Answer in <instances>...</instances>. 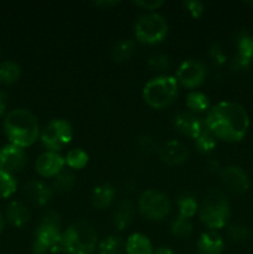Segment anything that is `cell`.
Masks as SVG:
<instances>
[{
	"label": "cell",
	"mask_w": 253,
	"mask_h": 254,
	"mask_svg": "<svg viewBox=\"0 0 253 254\" xmlns=\"http://www.w3.org/2000/svg\"><path fill=\"white\" fill-rule=\"evenodd\" d=\"M207 68L198 60H185L176 71V81L188 89H195L205 82Z\"/></svg>",
	"instance_id": "10"
},
{
	"label": "cell",
	"mask_w": 253,
	"mask_h": 254,
	"mask_svg": "<svg viewBox=\"0 0 253 254\" xmlns=\"http://www.w3.org/2000/svg\"><path fill=\"white\" fill-rule=\"evenodd\" d=\"M22 195L34 206H46L54 196V190L41 180H30L22 188Z\"/></svg>",
	"instance_id": "15"
},
{
	"label": "cell",
	"mask_w": 253,
	"mask_h": 254,
	"mask_svg": "<svg viewBox=\"0 0 253 254\" xmlns=\"http://www.w3.org/2000/svg\"><path fill=\"white\" fill-rule=\"evenodd\" d=\"M135 42L130 39L119 40L112 49V59L117 64L129 61L135 54Z\"/></svg>",
	"instance_id": "23"
},
{
	"label": "cell",
	"mask_w": 253,
	"mask_h": 254,
	"mask_svg": "<svg viewBox=\"0 0 253 254\" xmlns=\"http://www.w3.org/2000/svg\"><path fill=\"white\" fill-rule=\"evenodd\" d=\"M119 1H112V0H99V1H96L94 2V5H96L97 7H99V9L102 10H108L111 9V7L116 6V5H118Z\"/></svg>",
	"instance_id": "39"
},
{
	"label": "cell",
	"mask_w": 253,
	"mask_h": 254,
	"mask_svg": "<svg viewBox=\"0 0 253 254\" xmlns=\"http://www.w3.org/2000/svg\"><path fill=\"white\" fill-rule=\"evenodd\" d=\"M61 237L60 230V216L55 211H49L42 217L41 223L35 231L34 242H32V253L46 254L61 253Z\"/></svg>",
	"instance_id": "6"
},
{
	"label": "cell",
	"mask_w": 253,
	"mask_h": 254,
	"mask_svg": "<svg viewBox=\"0 0 253 254\" xmlns=\"http://www.w3.org/2000/svg\"><path fill=\"white\" fill-rule=\"evenodd\" d=\"M20 76H21V68L17 62L6 60L0 64V83L12 84L19 81Z\"/></svg>",
	"instance_id": "25"
},
{
	"label": "cell",
	"mask_w": 253,
	"mask_h": 254,
	"mask_svg": "<svg viewBox=\"0 0 253 254\" xmlns=\"http://www.w3.org/2000/svg\"><path fill=\"white\" fill-rule=\"evenodd\" d=\"M7 107V94L2 89H0V117L5 113Z\"/></svg>",
	"instance_id": "40"
},
{
	"label": "cell",
	"mask_w": 253,
	"mask_h": 254,
	"mask_svg": "<svg viewBox=\"0 0 253 254\" xmlns=\"http://www.w3.org/2000/svg\"><path fill=\"white\" fill-rule=\"evenodd\" d=\"M17 181L12 174L0 170V198H9L16 192Z\"/></svg>",
	"instance_id": "30"
},
{
	"label": "cell",
	"mask_w": 253,
	"mask_h": 254,
	"mask_svg": "<svg viewBox=\"0 0 253 254\" xmlns=\"http://www.w3.org/2000/svg\"><path fill=\"white\" fill-rule=\"evenodd\" d=\"M170 230L175 237L188 238L192 233V222H191L190 218L178 215L171 221Z\"/></svg>",
	"instance_id": "28"
},
{
	"label": "cell",
	"mask_w": 253,
	"mask_h": 254,
	"mask_svg": "<svg viewBox=\"0 0 253 254\" xmlns=\"http://www.w3.org/2000/svg\"><path fill=\"white\" fill-rule=\"evenodd\" d=\"M76 183H77L76 175H74L72 171L62 170L59 175L54 178L52 186H54L55 191H57V192L60 193H64V192H69V191L76 186Z\"/></svg>",
	"instance_id": "26"
},
{
	"label": "cell",
	"mask_w": 253,
	"mask_h": 254,
	"mask_svg": "<svg viewBox=\"0 0 253 254\" xmlns=\"http://www.w3.org/2000/svg\"><path fill=\"white\" fill-rule=\"evenodd\" d=\"M98 246V233L87 221H77L62 232L61 253L92 254Z\"/></svg>",
	"instance_id": "3"
},
{
	"label": "cell",
	"mask_w": 253,
	"mask_h": 254,
	"mask_svg": "<svg viewBox=\"0 0 253 254\" xmlns=\"http://www.w3.org/2000/svg\"><path fill=\"white\" fill-rule=\"evenodd\" d=\"M216 138L205 128V130L195 139V146L200 153H212L216 148Z\"/></svg>",
	"instance_id": "32"
},
{
	"label": "cell",
	"mask_w": 253,
	"mask_h": 254,
	"mask_svg": "<svg viewBox=\"0 0 253 254\" xmlns=\"http://www.w3.org/2000/svg\"><path fill=\"white\" fill-rule=\"evenodd\" d=\"M183 6L195 19H198L203 14V11H205V5H203V2L197 1V0H188V1H184Z\"/></svg>",
	"instance_id": "35"
},
{
	"label": "cell",
	"mask_w": 253,
	"mask_h": 254,
	"mask_svg": "<svg viewBox=\"0 0 253 254\" xmlns=\"http://www.w3.org/2000/svg\"><path fill=\"white\" fill-rule=\"evenodd\" d=\"M126 254H153V245L143 233L135 232L128 237L126 242Z\"/></svg>",
	"instance_id": "22"
},
{
	"label": "cell",
	"mask_w": 253,
	"mask_h": 254,
	"mask_svg": "<svg viewBox=\"0 0 253 254\" xmlns=\"http://www.w3.org/2000/svg\"><path fill=\"white\" fill-rule=\"evenodd\" d=\"M138 145L140 148V150H143L144 153H154V151H158L159 149L156 141L149 135L139 136Z\"/></svg>",
	"instance_id": "36"
},
{
	"label": "cell",
	"mask_w": 253,
	"mask_h": 254,
	"mask_svg": "<svg viewBox=\"0 0 253 254\" xmlns=\"http://www.w3.org/2000/svg\"><path fill=\"white\" fill-rule=\"evenodd\" d=\"M73 138V128L66 119H52L41 129L40 140L47 151L59 153L71 143Z\"/></svg>",
	"instance_id": "8"
},
{
	"label": "cell",
	"mask_w": 253,
	"mask_h": 254,
	"mask_svg": "<svg viewBox=\"0 0 253 254\" xmlns=\"http://www.w3.org/2000/svg\"><path fill=\"white\" fill-rule=\"evenodd\" d=\"M179 83L170 74H160L151 78L143 88V99L150 108L165 109L175 102Z\"/></svg>",
	"instance_id": "5"
},
{
	"label": "cell",
	"mask_w": 253,
	"mask_h": 254,
	"mask_svg": "<svg viewBox=\"0 0 253 254\" xmlns=\"http://www.w3.org/2000/svg\"><path fill=\"white\" fill-rule=\"evenodd\" d=\"M123 243L118 236H107L97 246L98 254H121Z\"/></svg>",
	"instance_id": "29"
},
{
	"label": "cell",
	"mask_w": 253,
	"mask_h": 254,
	"mask_svg": "<svg viewBox=\"0 0 253 254\" xmlns=\"http://www.w3.org/2000/svg\"><path fill=\"white\" fill-rule=\"evenodd\" d=\"M64 165H66L64 156H62L61 154L55 151H45L36 159L35 170L41 178L54 179L63 170Z\"/></svg>",
	"instance_id": "14"
},
{
	"label": "cell",
	"mask_w": 253,
	"mask_h": 254,
	"mask_svg": "<svg viewBox=\"0 0 253 254\" xmlns=\"http://www.w3.org/2000/svg\"><path fill=\"white\" fill-rule=\"evenodd\" d=\"M116 197V189L108 183H103L97 185L93 189L91 195L92 206L97 210H104L109 207Z\"/></svg>",
	"instance_id": "20"
},
{
	"label": "cell",
	"mask_w": 253,
	"mask_h": 254,
	"mask_svg": "<svg viewBox=\"0 0 253 254\" xmlns=\"http://www.w3.org/2000/svg\"><path fill=\"white\" fill-rule=\"evenodd\" d=\"M174 128L183 135L195 140L203 130H205V121L201 119L197 114L192 112L181 111L174 116L173 118Z\"/></svg>",
	"instance_id": "12"
},
{
	"label": "cell",
	"mask_w": 253,
	"mask_h": 254,
	"mask_svg": "<svg viewBox=\"0 0 253 254\" xmlns=\"http://www.w3.org/2000/svg\"><path fill=\"white\" fill-rule=\"evenodd\" d=\"M158 154L160 160L166 165H180L189 158L188 148L175 139L168 140L159 146Z\"/></svg>",
	"instance_id": "16"
},
{
	"label": "cell",
	"mask_w": 253,
	"mask_h": 254,
	"mask_svg": "<svg viewBox=\"0 0 253 254\" xmlns=\"http://www.w3.org/2000/svg\"><path fill=\"white\" fill-rule=\"evenodd\" d=\"M250 235V230L243 225H232L228 228V237L235 242H246Z\"/></svg>",
	"instance_id": "34"
},
{
	"label": "cell",
	"mask_w": 253,
	"mask_h": 254,
	"mask_svg": "<svg viewBox=\"0 0 253 254\" xmlns=\"http://www.w3.org/2000/svg\"><path fill=\"white\" fill-rule=\"evenodd\" d=\"M2 128L9 143L22 149L31 146L41 133L37 117L25 108L10 111L5 116Z\"/></svg>",
	"instance_id": "2"
},
{
	"label": "cell",
	"mask_w": 253,
	"mask_h": 254,
	"mask_svg": "<svg viewBox=\"0 0 253 254\" xmlns=\"http://www.w3.org/2000/svg\"><path fill=\"white\" fill-rule=\"evenodd\" d=\"M138 207L141 215L150 221H163L170 215L171 203L165 193L158 190H146L140 195Z\"/></svg>",
	"instance_id": "9"
},
{
	"label": "cell",
	"mask_w": 253,
	"mask_h": 254,
	"mask_svg": "<svg viewBox=\"0 0 253 254\" xmlns=\"http://www.w3.org/2000/svg\"><path fill=\"white\" fill-rule=\"evenodd\" d=\"M230 202L220 189L211 188L203 196L200 208V220L211 231L225 227L230 218Z\"/></svg>",
	"instance_id": "4"
},
{
	"label": "cell",
	"mask_w": 253,
	"mask_h": 254,
	"mask_svg": "<svg viewBox=\"0 0 253 254\" xmlns=\"http://www.w3.org/2000/svg\"><path fill=\"white\" fill-rule=\"evenodd\" d=\"M186 107L189 108V111L195 114L203 113L211 108L210 99L202 92L192 91L186 97Z\"/></svg>",
	"instance_id": "24"
},
{
	"label": "cell",
	"mask_w": 253,
	"mask_h": 254,
	"mask_svg": "<svg viewBox=\"0 0 253 254\" xmlns=\"http://www.w3.org/2000/svg\"><path fill=\"white\" fill-rule=\"evenodd\" d=\"M4 225H5L4 218H2L1 212H0V233H1V232H2V230H4Z\"/></svg>",
	"instance_id": "42"
},
{
	"label": "cell",
	"mask_w": 253,
	"mask_h": 254,
	"mask_svg": "<svg viewBox=\"0 0 253 254\" xmlns=\"http://www.w3.org/2000/svg\"><path fill=\"white\" fill-rule=\"evenodd\" d=\"M88 154L81 148H73L67 153L64 156V161L68 168L74 169V170H81L88 164Z\"/></svg>",
	"instance_id": "27"
},
{
	"label": "cell",
	"mask_w": 253,
	"mask_h": 254,
	"mask_svg": "<svg viewBox=\"0 0 253 254\" xmlns=\"http://www.w3.org/2000/svg\"><path fill=\"white\" fill-rule=\"evenodd\" d=\"M221 181L226 190L236 195H243L250 189V180L245 170L238 166H227L221 170Z\"/></svg>",
	"instance_id": "13"
},
{
	"label": "cell",
	"mask_w": 253,
	"mask_h": 254,
	"mask_svg": "<svg viewBox=\"0 0 253 254\" xmlns=\"http://www.w3.org/2000/svg\"><path fill=\"white\" fill-rule=\"evenodd\" d=\"M153 254H174V251L169 247H159L154 251Z\"/></svg>",
	"instance_id": "41"
},
{
	"label": "cell",
	"mask_w": 253,
	"mask_h": 254,
	"mask_svg": "<svg viewBox=\"0 0 253 254\" xmlns=\"http://www.w3.org/2000/svg\"><path fill=\"white\" fill-rule=\"evenodd\" d=\"M148 64L151 69L156 72H164L170 67V57L161 52H155L148 59Z\"/></svg>",
	"instance_id": "33"
},
{
	"label": "cell",
	"mask_w": 253,
	"mask_h": 254,
	"mask_svg": "<svg viewBox=\"0 0 253 254\" xmlns=\"http://www.w3.org/2000/svg\"><path fill=\"white\" fill-rule=\"evenodd\" d=\"M205 127L216 139L237 143L247 134L250 117L246 109L236 102L223 101L211 107L206 114Z\"/></svg>",
	"instance_id": "1"
},
{
	"label": "cell",
	"mask_w": 253,
	"mask_h": 254,
	"mask_svg": "<svg viewBox=\"0 0 253 254\" xmlns=\"http://www.w3.org/2000/svg\"><path fill=\"white\" fill-rule=\"evenodd\" d=\"M210 56L217 64H223L226 62V60H227L225 52H223V50L221 49L218 45H213V46L211 47Z\"/></svg>",
	"instance_id": "38"
},
{
	"label": "cell",
	"mask_w": 253,
	"mask_h": 254,
	"mask_svg": "<svg viewBox=\"0 0 253 254\" xmlns=\"http://www.w3.org/2000/svg\"><path fill=\"white\" fill-rule=\"evenodd\" d=\"M135 6L141 7L143 10H148V11H154V10L160 9L164 5L163 0H140V1L133 2Z\"/></svg>",
	"instance_id": "37"
},
{
	"label": "cell",
	"mask_w": 253,
	"mask_h": 254,
	"mask_svg": "<svg viewBox=\"0 0 253 254\" xmlns=\"http://www.w3.org/2000/svg\"><path fill=\"white\" fill-rule=\"evenodd\" d=\"M168 22L163 15L158 12H149L136 20L134 35L141 44L156 45L164 41L168 35Z\"/></svg>",
	"instance_id": "7"
},
{
	"label": "cell",
	"mask_w": 253,
	"mask_h": 254,
	"mask_svg": "<svg viewBox=\"0 0 253 254\" xmlns=\"http://www.w3.org/2000/svg\"><path fill=\"white\" fill-rule=\"evenodd\" d=\"M196 247L198 254H222L225 241L216 231H208L198 237Z\"/></svg>",
	"instance_id": "18"
},
{
	"label": "cell",
	"mask_w": 253,
	"mask_h": 254,
	"mask_svg": "<svg viewBox=\"0 0 253 254\" xmlns=\"http://www.w3.org/2000/svg\"><path fill=\"white\" fill-rule=\"evenodd\" d=\"M5 216L10 225L16 228H21L29 223L30 218H31V212L25 203L20 202V201H11L7 205Z\"/></svg>",
	"instance_id": "19"
},
{
	"label": "cell",
	"mask_w": 253,
	"mask_h": 254,
	"mask_svg": "<svg viewBox=\"0 0 253 254\" xmlns=\"http://www.w3.org/2000/svg\"><path fill=\"white\" fill-rule=\"evenodd\" d=\"M27 154L25 149L14 144H6L0 148V170H4L14 175L26 166Z\"/></svg>",
	"instance_id": "11"
},
{
	"label": "cell",
	"mask_w": 253,
	"mask_h": 254,
	"mask_svg": "<svg viewBox=\"0 0 253 254\" xmlns=\"http://www.w3.org/2000/svg\"><path fill=\"white\" fill-rule=\"evenodd\" d=\"M253 60V37L242 32L237 37V55L233 60V66L237 69H248Z\"/></svg>",
	"instance_id": "17"
},
{
	"label": "cell",
	"mask_w": 253,
	"mask_h": 254,
	"mask_svg": "<svg viewBox=\"0 0 253 254\" xmlns=\"http://www.w3.org/2000/svg\"><path fill=\"white\" fill-rule=\"evenodd\" d=\"M134 218V206L130 201L124 200L122 201L116 208L113 213V223L114 227L118 231L126 230L130 226Z\"/></svg>",
	"instance_id": "21"
},
{
	"label": "cell",
	"mask_w": 253,
	"mask_h": 254,
	"mask_svg": "<svg viewBox=\"0 0 253 254\" xmlns=\"http://www.w3.org/2000/svg\"><path fill=\"white\" fill-rule=\"evenodd\" d=\"M178 207H179V215L186 218H192L193 216L197 213L198 211V203L195 197L190 195L181 196L178 200Z\"/></svg>",
	"instance_id": "31"
}]
</instances>
